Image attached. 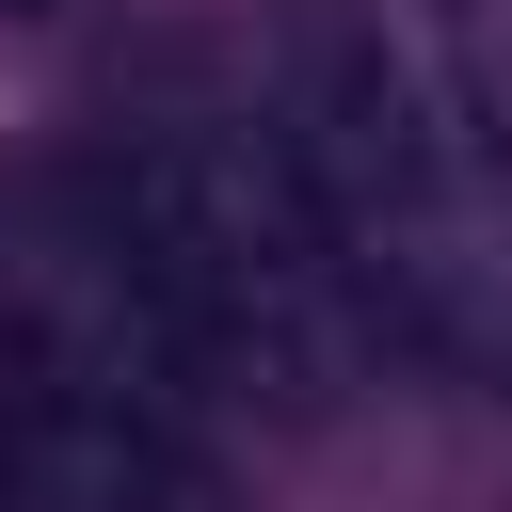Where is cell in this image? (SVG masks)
<instances>
[{
  "instance_id": "cell-1",
  "label": "cell",
  "mask_w": 512,
  "mask_h": 512,
  "mask_svg": "<svg viewBox=\"0 0 512 512\" xmlns=\"http://www.w3.org/2000/svg\"><path fill=\"white\" fill-rule=\"evenodd\" d=\"M80 288L128 368L176 400L336 416L368 368V304L272 112H160L80 160Z\"/></svg>"
},
{
  "instance_id": "cell-3",
  "label": "cell",
  "mask_w": 512,
  "mask_h": 512,
  "mask_svg": "<svg viewBox=\"0 0 512 512\" xmlns=\"http://www.w3.org/2000/svg\"><path fill=\"white\" fill-rule=\"evenodd\" d=\"M0 512H240L192 400L80 336H0Z\"/></svg>"
},
{
  "instance_id": "cell-2",
  "label": "cell",
  "mask_w": 512,
  "mask_h": 512,
  "mask_svg": "<svg viewBox=\"0 0 512 512\" xmlns=\"http://www.w3.org/2000/svg\"><path fill=\"white\" fill-rule=\"evenodd\" d=\"M288 160L336 224V272L368 304V336L432 352V368H480L496 336V288H512V208L432 80V32L400 16H336L304 48V112H288Z\"/></svg>"
},
{
  "instance_id": "cell-4",
  "label": "cell",
  "mask_w": 512,
  "mask_h": 512,
  "mask_svg": "<svg viewBox=\"0 0 512 512\" xmlns=\"http://www.w3.org/2000/svg\"><path fill=\"white\" fill-rule=\"evenodd\" d=\"M480 384H496V416H512V288H496V336H480Z\"/></svg>"
}]
</instances>
